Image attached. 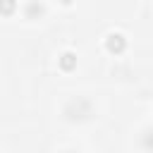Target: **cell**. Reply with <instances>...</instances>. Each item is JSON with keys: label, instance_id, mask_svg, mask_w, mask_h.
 <instances>
[{"label": "cell", "instance_id": "1", "mask_svg": "<svg viewBox=\"0 0 153 153\" xmlns=\"http://www.w3.org/2000/svg\"><path fill=\"white\" fill-rule=\"evenodd\" d=\"M103 48L110 55H122L127 50V36L122 31H108L105 38H103Z\"/></svg>", "mask_w": 153, "mask_h": 153}, {"label": "cell", "instance_id": "2", "mask_svg": "<svg viewBox=\"0 0 153 153\" xmlns=\"http://www.w3.org/2000/svg\"><path fill=\"white\" fill-rule=\"evenodd\" d=\"M57 67H60L62 72H72V69H76V53L65 50V53L57 57Z\"/></svg>", "mask_w": 153, "mask_h": 153}, {"label": "cell", "instance_id": "3", "mask_svg": "<svg viewBox=\"0 0 153 153\" xmlns=\"http://www.w3.org/2000/svg\"><path fill=\"white\" fill-rule=\"evenodd\" d=\"M43 12H45V7H43V2H38V0H31V2L26 5V17H31V19L43 17Z\"/></svg>", "mask_w": 153, "mask_h": 153}, {"label": "cell", "instance_id": "4", "mask_svg": "<svg viewBox=\"0 0 153 153\" xmlns=\"http://www.w3.org/2000/svg\"><path fill=\"white\" fill-rule=\"evenodd\" d=\"M0 5H2V17H12L14 14V7H17L14 0H0Z\"/></svg>", "mask_w": 153, "mask_h": 153}, {"label": "cell", "instance_id": "5", "mask_svg": "<svg viewBox=\"0 0 153 153\" xmlns=\"http://www.w3.org/2000/svg\"><path fill=\"white\" fill-rule=\"evenodd\" d=\"M143 146H146V148H153V131H146V136H143Z\"/></svg>", "mask_w": 153, "mask_h": 153}, {"label": "cell", "instance_id": "6", "mask_svg": "<svg viewBox=\"0 0 153 153\" xmlns=\"http://www.w3.org/2000/svg\"><path fill=\"white\" fill-rule=\"evenodd\" d=\"M60 2H62V5H65V7H69V5H72V2H74V0H60Z\"/></svg>", "mask_w": 153, "mask_h": 153}]
</instances>
